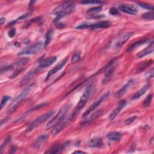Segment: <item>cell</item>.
<instances>
[{
	"label": "cell",
	"mask_w": 154,
	"mask_h": 154,
	"mask_svg": "<svg viewBox=\"0 0 154 154\" xmlns=\"http://www.w3.org/2000/svg\"><path fill=\"white\" fill-rule=\"evenodd\" d=\"M75 10L74 4L70 2H65L55 8L52 13L56 16L54 22H58L61 17L71 13Z\"/></svg>",
	"instance_id": "1"
},
{
	"label": "cell",
	"mask_w": 154,
	"mask_h": 154,
	"mask_svg": "<svg viewBox=\"0 0 154 154\" xmlns=\"http://www.w3.org/2000/svg\"><path fill=\"white\" fill-rule=\"evenodd\" d=\"M36 85L34 83H32L29 84L28 87H26L25 89H23L21 93L18 94V96L16 97L15 100L13 101V102L11 104L10 106L9 107L8 111H7V114H11L17 107L19 103L28 94H29L35 88Z\"/></svg>",
	"instance_id": "2"
},
{
	"label": "cell",
	"mask_w": 154,
	"mask_h": 154,
	"mask_svg": "<svg viewBox=\"0 0 154 154\" xmlns=\"http://www.w3.org/2000/svg\"><path fill=\"white\" fill-rule=\"evenodd\" d=\"M70 108V105H67L63 108H62L60 111L58 112V113L46 125V128L50 129L53 127H55L57 125H58L59 123H60L62 120H64V118L66 117V114L69 111V110Z\"/></svg>",
	"instance_id": "3"
},
{
	"label": "cell",
	"mask_w": 154,
	"mask_h": 154,
	"mask_svg": "<svg viewBox=\"0 0 154 154\" xmlns=\"http://www.w3.org/2000/svg\"><path fill=\"white\" fill-rule=\"evenodd\" d=\"M55 113L54 111H51L48 112H46L39 117H38L37 119H35L33 122H32L26 128L25 132H28L31 131H32L33 129L35 128L38 126H39L40 124L49 119L50 117H51Z\"/></svg>",
	"instance_id": "4"
},
{
	"label": "cell",
	"mask_w": 154,
	"mask_h": 154,
	"mask_svg": "<svg viewBox=\"0 0 154 154\" xmlns=\"http://www.w3.org/2000/svg\"><path fill=\"white\" fill-rule=\"evenodd\" d=\"M93 84H91L86 88V90H85V91L81 96V97L77 104L76 111H79L81 108H82L85 106V103H87V100H88V99L91 94V92L93 91Z\"/></svg>",
	"instance_id": "5"
},
{
	"label": "cell",
	"mask_w": 154,
	"mask_h": 154,
	"mask_svg": "<svg viewBox=\"0 0 154 154\" xmlns=\"http://www.w3.org/2000/svg\"><path fill=\"white\" fill-rule=\"evenodd\" d=\"M109 96V92H106V93H105L104 94H103L101 97L97 100V101H96L94 103H93L88 109L86 111L84 112V113L82 115V117L85 118L87 116H88L93 111H94L96 108H97L102 103H103Z\"/></svg>",
	"instance_id": "6"
},
{
	"label": "cell",
	"mask_w": 154,
	"mask_h": 154,
	"mask_svg": "<svg viewBox=\"0 0 154 154\" xmlns=\"http://www.w3.org/2000/svg\"><path fill=\"white\" fill-rule=\"evenodd\" d=\"M44 46V43L42 42H38L35 44L34 45H32L30 46L29 48L25 49L19 53V55H30V54H36L37 52L41 51Z\"/></svg>",
	"instance_id": "7"
},
{
	"label": "cell",
	"mask_w": 154,
	"mask_h": 154,
	"mask_svg": "<svg viewBox=\"0 0 154 154\" xmlns=\"http://www.w3.org/2000/svg\"><path fill=\"white\" fill-rule=\"evenodd\" d=\"M40 69L38 67V66L35 69H33L29 71L22 79L20 82V86H23L26 84H27L34 76L35 75L39 72Z\"/></svg>",
	"instance_id": "8"
},
{
	"label": "cell",
	"mask_w": 154,
	"mask_h": 154,
	"mask_svg": "<svg viewBox=\"0 0 154 154\" xmlns=\"http://www.w3.org/2000/svg\"><path fill=\"white\" fill-rule=\"evenodd\" d=\"M114 69H115L114 62H111L107 66V67L105 69V75L102 81V83L103 84H106L109 82V81L112 78Z\"/></svg>",
	"instance_id": "9"
},
{
	"label": "cell",
	"mask_w": 154,
	"mask_h": 154,
	"mask_svg": "<svg viewBox=\"0 0 154 154\" xmlns=\"http://www.w3.org/2000/svg\"><path fill=\"white\" fill-rule=\"evenodd\" d=\"M119 9L122 12L132 15H135L137 13V8L135 6L129 4H120L119 6Z\"/></svg>",
	"instance_id": "10"
},
{
	"label": "cell",
	"mask_w": 154,
	"mask_h": 154,
	"mask_svg": "<svg viewBox=\"0 0 154 154\" xmlns=\"http://www.w3.org/2000/svg\"><path fill=\"white\" fill-rule=\"evenodd\" d=\"M134 32H129L122 35L116 43V49H121V48L123 46V45L129 40V38H131L134 35Z\"/></svg>",
	"instance_id": "11"
},
{
	"label": "cell",
	"mask_w": 154,
	"mask_h": 154,
	"mask_svg": "<svg viewBox=\"0 0 154 154\" xmlns=\"http://www.w3.org/2000/svg\"><path fill=\"white\" fill-rule=\"evenodd\" d=\"M68 58H66L63 61H61L58 65H57V66H55V67H54L53 69H52L51 70H49V72H48V73L47 74L46 78H45V81H48L53 75H54L56 72H57L58 71H59L60 70H61L66 64V62L67 61Z\"/></svg>",
	"instance_id": "12"
},
{
	"label": "cell",
	"mask_w": 154,
	"mask_h": 154,
	"mask_svg": "<svg viewBox=\"0 0 154 154\" xmlns=\"http://www.w3.org/2000/svg\"><path fill=\"white\" fill-rule=\"evenodd\" d=\"M126 101L125 100H121L119 102L117 106L110 114L109 116V119L110 120H113L117 116V114L120 112V111L126 106Z\"/></svg>",
	"instance_id": "13"
},
{
	"label": "cell",
	"mask_w": 154,
	"mask_h": 154,
	"mask_svg": "<svg viewBox=\"0 0 154 154\" xmlns=\"http://www.w3.org/2000/svg\"><path fill=\"white\" fill-rule=\"evenodd\" d=\"M133 82H134L133 80L129 81L125 85H124L121 88H120L114 93V97L117 98H120L122 97L125 94V93H126V92L127 91L128 88L131 87V85L132 84Z\"/></svg>",
	"instance_id": "14"
},
{
	"label": "cell",
	"mask_w": 154,
	"mask_h": 154,
	"mask_svg": "<svg viewBox=\"0 0 154 154\" xmlns=\"http://www.w3.org/2000/svg\"><path fill=\"white\" fill-rule=\"evenodd\" d=\"M111 22L108 20H103L99 22L96 23H91L90 29H97L99 28H108L111 26Z\"/></svg>",
	"instance_id": "15"
},
{
	"label": "cell",
	"mask_w": 154,
	"mask_h": 154,
	"mask_svg": "<svg viewBox=\"0 0 154 154\" xmlns=\"http://www.w3.org/2000/svg\"><path fill=\"white\" fill-rule=\"evenodd\" d=\"M103 144V143L102 138L99 137L92 138L88 142V145L91 147H100Z\"/></svg>",
	"instance_id": "16"
},
{
	"label": "cell",
	"mask_w": 154,
	"mask_h": 154,
	"mask_svg": "<svg viewBox=\"0 0 154 154\" xmlns=\"http://www.w3.org/2000/svg\"><path fill=\"white\" fill-rule=\"evenodd\" d=\"M153 49H154V43L153 42H152L147 47H146L144 49L142 50L141 51L139 52L137 54V57L138 58H142L149 54H151L152 52H153Z\"/></svg>",
	"instance_id": "17"
},
{
	"label": "cell",
	"mask_w": 154,
	"mask_h": 154,
	"mask_svg": "<svg viewBox=\"0 0 154 154\" xmlns=\"http://www.w3.org/2000/svg\"><path fill=\"white\" fill-rule=\"evenodd\" d=\"M57 60V57L55 56H52L49 57V58L45 59L44 60H43L39 64L38 67L42 69L43 68L46 67L48 66H51V64H52L54 62H55V61Z\"/></svg>",
	"instance_id": "18"
},
{
	"label": "cell",
	"mask_w": 154,
	"mask_h": 154,
	"mask_svg": "<svg viewBox=\"0 0 154 154\" xmlns=\"http://www.w3.org/2000/svg\"><path fill=\"white\" fill-rule=\"evenodd\" d=\"M49 138V135L47 134H43L40 135L35 141L34 146L36 149H38L43 143H45Z\"/></svg>",
	"instance_id": "19"
},
{
	"label": "cell",
	"mask_w": 154,
	"mask_h": 154,
	"mask_svg": "<svg viewBox=\"0 0 154 154\" xmlns=\"http://www.w3.org/2000/svg\"><path fill=\"white\" fill-rule=\"evenodd\" d=\"M122 135L120 133L116 131H112L108 134L107 138L109 140L112 141H118L121 139Z\"/></svg>",
	"instance_id": "20"
},
{
	"label": "cell",
	"mask_w": 154,
	"mask_h": 154,
	"mask_svg": "<svg viewBox=\"0 0 154 154\" xmlns=\"http://www.w3.org/2000/svg\"><path fill=\"white\" fill-rule=\"evenodd\" d=\"M66 125V122L64 120H62L60 123H59L58 125H57L54 127V128L53 129V130L52 131V134L54 135H57L60 132H61V130H63V129L64 128Z\"/></svg>",
	"instance_id": "21"
},
{
	"label": "cell",
	"mask_w": 154,
	"mask_h": 154,
	"mask_svg": "<svg viewBox=\"0 0 154 154\" xmlns=\"http://www.w3.org/2000/svg\"><path fill=\"white\" fill-rule=\"evenodd\" d=\"M148 40H146V39H143V40H139V41H137L134 43H132V45H131L128 49H127V51L128 52H131L133 50L137 48L144 45V43H146Z\"/></svg>",
	"instance_id": "22"
},
{
	"label": "cell",
	"mask_w": 154,
	"mask_h": 154,
	"mask_svg": "<svg viewBox=\"0 0 154 154\" xmlns=\"http://www.w3.org/2000/svg\"><path fill=\"white\" fill-rule=\"evenodd\" d=\"M149 85L148 84H146L144 86H143V87L142 88H141L140 90H138V91H137L132 96V99H137L138 98H140L142 95H143L146 91L147 90V89L149 88Z\"/></svg>",
	"instance_id": "23"
},
{
	"label": "cell",
	"mask_w": 154,
	"mask_h": 154,
	"mask_svg": "<svg viewBox=\"0 0 154 154\" xmlns=\"http://www.w3.org/2000/svg\"><path fill=\"white\" fill-rule=\"evenodd\" d=\"M103 112V110L102 109H99L97 111H96L95 112H94L93 114H92L90 117H88L87 119H86L84 121L82 122V124L84 125V124H86V123H88L90 122H91L92 120H93L94 119H96V117H97L98 116H99Z\"/></svg>",
	"instance_id": "24"
},
{
	"label": "cell",
	"mask_w": 154,
	"mask_h": 154,
	"mask_svg": "<svg viewBox=\"0 0 154 154\" xmlns=\"http://www.w3.org/2000/svg\"><path fill=\"white\" fill-rule=\"evenodd\" d=\"M52 35H53V31L52 29H50L46 35V39H45V43H44V46L46 47L47 46H48L51 41V38H52Z\"/></svg>",
	"instance_id": "25"
},
{
	"label": "cell",
	"mask_w": 154,
	"mask_h": 154,
	"mask_svg": "<svg viewBox=\"0 0 154 154\" xmlns=\"http://www.w3.org/2000/svg\"><path fill=\"white\" fill-rule=\"evenodd\" d=\"M11 142V137L8 136L2 143V144L1 146V148H0V153H2L3 151L4 150L5 148L9 144V143Z\"/></svg>",
	"instance_id": "26"
},
{
	"label": "cell",
	"mask_w": 154,
	"mask_h": 154,
	"mask_svg": "<svg viewBox=\"0 0 154 154\" xmlns=\"http://www.w3.org/2000/svg\"><path fill=\"white\" fill-rule=\"evenodd\" d=\"M141 17L143 19H144L145 20H153L154 19V13L153 11L147 12V13H145L141 15Z\"/></svg>",
	"instance_id": "27"
},
{
	"label": "cell",
	"mask_w": 154,
	"mask_h": 154,
	"mask_svg": "<svg viewBox=\"0 0 154 154\" xmlns=\"http://www.w3.org/2000/svg\"><path fill=\"white\" fill-rule=\"evenodd\" d=\"M64 145H58L56 146H54L50 151L48 152V153H60L61 151L63 149Z\"/></svg>",
	"instance_id": "28"
},
{
	"label": "cell",
	"mask_w": 154,
	"mask_h": 154,
	"mask_svg": "<svg viewBox=\"0 0 154 154\" xmlns=\"http://www.w3.org/2000/svg\"><path fill=\"white\" fill-rule=\"evenodd\" d=\"M102 6H98V7H93L91 8H89L86 13L87 14H92V13H97L99 12H100L102 10Z\"/></svg>",
	"instance_id": "29"
},
{
	"label": "cell",
	"mask_w": 154,
	"mask_h": 154,
	"mask_svg": "<svg viewBox=\"0 0 154 154\" xmlns=\"http://www.w3.org/2000/svg\"><path fill=\"white\" fill-rule=\"evenodd\" d=\"M137 4L140 7H141L143 8L147 9V10H152V11L153 10V5H152L150 4H147V3H144V2H138Z\"/></svg>",
	"instance_id": "30"
},
{
	"label": "cell",
	"mask_w": 154,
	"mask_h": 154,
	"mask_svg": "<svg viewBox=\"0 0 154 154\" xmlns=\"http://www.w3.org/2000/svg\"><path fill=\"white\" fill-rule=\"evenodd\" d=\"M152 99V95L149 94L147 96V97L145 99L144 102H143V107H148L151 103Z\"/></svg>",
	"instance_id": "31"
},
{
	"label": "cell",
	"mask_w": 154,
	"mask_h": 154,
	"mask_svg": "<svg viewBox=\"0 0 154 154\" xmlns=\"http://www.w3.org/2000/svg\"><path fill=\"white\" fill-rule=\"evenodd\" d=\"M79 3L81 4L86 5V4H102L104 3V2H102V1H84L80 2Z\"/></svg>",
	"instance_id": "32"
},
{
	"label": "cell",
	"mask_w": 154,
	"mask_h": 154,
	"mask_svg": "<svg viewBox=\"0 0 154 154\" xmlns=\"http://www.w3.org/2000/svg\"><path fill=\"white\" fill-rule=\"evenodd\" d=\"M10 99V97L8 96H3L2 100H1V109H2L3 107L5 106V105L7 103V102L8 101V100Z\"/></svg>",
	"instance_id": "33"
},
{
	"label": "cell",
	"mask_w": 154,
	"mask_h": 154,
	"mask_svg": "<svg viewBox=\"0 0 154 154\" xmlns=\"http://www.w3.org/2000/svg\"><path fill=\"white\" fill-rule=\"evenodd\" d=\"M90 24H91V23H82V24H80V25H78V26H76V29H90Z\"/></svg>",
	"instance_id": "34"
},
{
	"label": "cell",
	"mask_w": 154,
	"mask_h": 154,
	"mask_svg": "<svg viewBox=\"0 0 154 154\" xmlns=\"http://www.w3.org/2000/svg\"><path fill=\"white\" fill-rule=\"evenodd\" d=\"M80 59V52H77L76 53H75L73 56L72 57V59L71 61L73 63L76 62L78 61H79Z\"/></svg>",
	"instance_id": "35"
},
{
	"label": "cell",
	"mask_w": 154,
	"mask_h": 154,
	"mask_svg": "<svg viewBox=\"0 0 154 154\" xmlns=\"http://www.w3.org/2000/svg\"><path fill=\"white\" fill-rule=\"evenodd\" d=\"M137 118V116H132L128 119H127L125 121V123L126 125H130L131 123H132L135 120V119Z\"/></svg>",
	"instance_id": "36"
},
{
	"label": "cell",
	"mask_w": 154,
	"mask_h": 154,
	"mask_svg": "<svg viewBox=\"0 0 154 154\" xmlns=\"http://www.w3.org/2000/svg\"><path fill=\"white\" fill-rule=\"evenodd\" d=\"M109 13L110 14H111L112 16H114V15H117V14H119V11L117 8H116L114 7H112L109 9Z\"/></svg>",
	"instance_id": "37"
},
{
	"label": "cell",
	"mask_w": 154,
	"mask_h": 154,
	"mask_svg": "<svg viewBox=\"0 0 154 154\" xmlns=\"http://www.w3.org/2000/svg\"><path fill=\"white\" fill-rule=\"evenodd\" d=\"M16 29L15 28H11V29H10L8 32V35L10 37L13 38L15 35H16Z\"/></svg>",
	"instance_id": "38"
},
{
	"label": "cell",
	"mask_w": 154,
	"mask_h": 154,
	"mask_svg": "<svg viewBox=\"0 0 154 154\" xmlns=\"http://www.w3.org/2000/svg\"><path fill=\"white\" fill-rule=\"evenodd\" d=\"M55 26L59 29H62L66 26V25L64 23H57L55 24Z\"/></svg>",
	"instance_id": "39"
},
{
	"label": "cell",
	"mask_w": 154,
	"mask_h": 154,
	"mask_svg": "<svg viewBox=\"0 0 154 154\" xmlns=\"http://www.w3.org/2000/svg\"><path fill=\"white\" fill-rule=\"evenodd\" d=\"M149 77L151 78H152L153 77V69H152L150 70V71L149 72Z\"/></svg>",
	"instance_id": "40"
},
{
	"label": "cell",
	"mask_w": 154,
	"mask_h": 154,
	"mask_svg": "<svg viewBox=\"0 0 154 154\" xmlns=\"http://www.w3.org/2000/svg\"><path fill=\"white\" fill-rule=\"evenodd\" d=\"M73 153H85V152H83V151H80V150H77V151H75L73 152Z\"/></svg>",
	"instance_id": "41"
},
{
	"label": "cell",
	"mask_w": 154,
	"mask_h": 154,
	"mask_svg": "<svg viewBox=\"0 0 154 154\" xmlns=\"http://www.w3.org/2000/svg\"><path fill=\"white\" fill-rule=\"evenodd\" d=\"M0 22H1V24L2 25L4 23V22H5V18L4 17H1L0 19Z\"/></svg>",
	"instance_id": "42"
},
{
	"label": "cell",
	"mask_w": 154,
	"mask_h": 154,
	"mask_svg": "<svg viewBox=\"0 0 154 154\" xmlns=\"http://www.w3.org/2000/svg\"><path fill=\"white\" fill-rule=\"evenodd\" d=\"M10 150H13L12 153H14V152H15L16 151V147H13Z\"/></svg>",
	"instance_id": "43"
}]
</instances>
